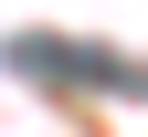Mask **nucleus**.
Wrapping results in <instances>:
<instances>
[{
  "label": "nucleus",
  "instance_id": "obj_1",
  "mask_svg": "<svg viewBox=\"0 0 148 137\" xmlns=\"http://www.w3.org/2000/svg\"><path fill=\"white\" fill-rule=\"evenodd\" d=\"M21 63H42V74H85V85H116V95H148V63H106V53H53L42 32L32 42H11Z\"/></svg>",
  "mask_w": 148,
  "mask_h": 137
}]
</instances>
